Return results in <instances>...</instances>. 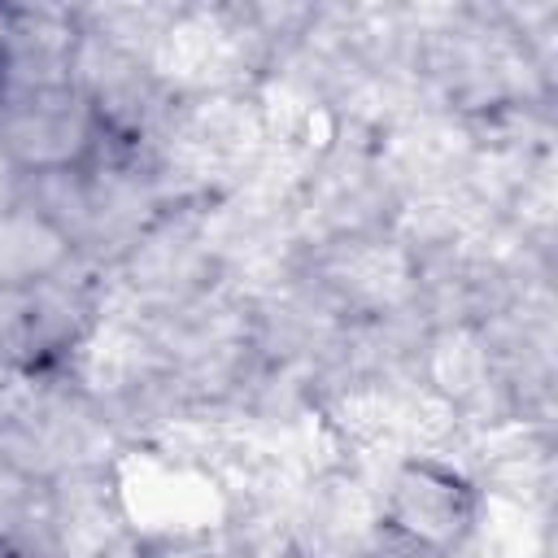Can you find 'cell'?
<instances>
[{
    "label": "cell",
    "mask_w": 558,
    "mask_h": 558,
    "mask_svg": "<svg viewBox=\"0 0 558 558\" xmlns=\"http://www.w3.org/2000/svg\"><path fill=\"white\" fill-rule=\"evenodd\" d=\"M131 558H218V549L196 536H148L131 549Z\"/></svg>",
    "instance_id": "5b68a950"
},
{
    "label": "cell",
    "mask_w": 558,
    "mask_h": 558,
    "mask_svg": "<svg viewBox=\"0 0 558 558\" xmlns=\"http://www.w3.org/2000/svg\"><path fill=\"white\" fill-rule=\"evenodd\" d=\"M0 349L22 366V371H44L57 357H65V349L78 340L87 314L78 305V296L61 283H35V288H17V292H0Z\"/></svg>",
    "instance_id": "3957f363"
},
{
    "label": "cell",
    "mask_w": 558,
    "mask_h": 558,
    "mask_svg": "<svg viewBox=\"0 0 558 558\" xmlns=\"http://www.w3.org/2000/svg\"><path fill=\"white\" fill-rule=\"evenodd\" d=\"M480 484L440 462V458H405L379 501V527L423 558L458 554L480 523Z\"/></svg>",
    "instance_id": "6da1fadb"
},
{
    "label": "cell",
    "mask_w": 558,
    "mask_h": 558,
    "mask_svg": "<svg viewBox=\"0 0 558 558\" xmlns=\"http://www.w3.org/2000/svg\"><path fill=\"white\" fill-rule=\"evenodd\" d=\"M70 257H74V240L39 205L0 209V292L61 279Z\"/></svg>",
    "instance_id": "277c9868"
},
{
    "label": "cell",
    "mask_w": 558,
    "mask_h": 558,
    "mask_svg": "<svg viewBox=\"0 0 558 558\" xmlns=\"http://www.w3.org/2000/svg\"><path fill=\"white\" fill-rule=\"evenodd\" d=\"M4 153L31 174H78L105 140L100 109L70 83H35L13 92L0 113Z\"/></svg>",
    "instance_id": "7a4b0ae2"
},
{
    "label": "cell",
    "mask_w": 558,
    "mask_h": 558,
    "mask_svg": "<svg viewBox=\"0 0 558 558\" xmlns=\"http://www.w3.org/2000/svg\"><path fill=\"white\" fill-rule=\"evenodd\" d=\"M0 558H26V554H17L13 545H4V541H0Z\"/></svg>",
    "instance_id": "8992f818"
}]
</instances>
